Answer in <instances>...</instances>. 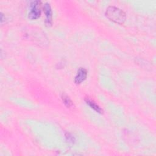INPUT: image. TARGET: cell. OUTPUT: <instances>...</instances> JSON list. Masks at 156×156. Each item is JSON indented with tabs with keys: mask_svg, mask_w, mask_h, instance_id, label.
Masks as SVG:
<instances>
[{
	"mask_svg": "<svg viewBox=\"0 0 156 156\" xmlns=\"http://www.w3.org/2000/svg\"><path fill=\"white\" fill-rule=\"evenodd\" d=\"M61 98H62V100L63 104L67 108H71L73 107V105H74L73 102L71 101V99H70V98L67 94H66L64 93H62Z\"/></svg>",
	"mask_w": 156,
	"mask_h": 156,
	"instance_id": "obj_6",
	"label": "cell"
},
{
	"mask_svg": "<svg viewBox=\"0 0 156 156\" xmlns=\"http://www.w3.org/2000/svg\"><path fill=\"white\" fill-rule=\"evenodd\" d=\"M85 101L86 104L90 107L93 110H94L95 112L99 113H102V108L92 99H91L89 98H85Z\"/></svg>",
	"mask_w": 156,
	"mask_h": 156,
	"instance_id": "obj_5",
	"label": "cell"
},
{
	"mask_svg": "<svg viewBox=\"0 0 156 156\" xmlns=\"http://www.w3.org/2000/svg\"><path fill=\"white\" fill-rule=\"evenodd\" d=\"M43 11L46 16V24L47 26H51L52 23V12L49 3L44 4L43 5Z\"/></svg>",
	"mask_w": 156,
	"mask_h": 156,
	"instance_id": "obj_3",
	"label": "cell"
},
{
	"mask_svg": "<svg viewBox=\"0 0 156 156\" xmlns=\"http://www.w3.org/2000/svg\"><path fill=\"white\" fill-rule=\"evenodd\" d=\"M65 137H66V140H67L69 143H73L75 141V138H74V137L71 134H70L69 133H65Z\"/></svg>",
	"mask_w": 156,
	"mask_h": 156,
	"instance_id": "obj_7",
	"label": "cell"
},
{
	"mask_svg": "<svg viewBox=\"0 0 156 156\" xmlns=\"http://www.w3.org/2000/svg\"><path fill=\"white\" fill-rule=\"evenodd\" d=\"M30 11L28 14V18L30 20L38 19L41 15V2L40 1H32L30 4Z\"/></svg>",
	"mask_w": 156,
	"mask_h": 156,
	"instance_id": "obj_2",
	"label": "cell"
},
{
	"mask_svg": "<svg viewBox=\"0 0 156 156\" xmlns=\"http://www.w3.org/2000/svg\"><path fill=\"white\" fill-rule=\"evenodd\" d=\"M87 71L84 68H79L77 70L76 76L74 78V82L76 84H80L87 78Z\"/></svg>",
	"mask_w": 156,
	"mask_h": 156,
	"instance_id": "obj_4",
	"label": "cell"
},
{
	"mask_svg": "<svg viewBox=\"0 0 156 156\" xmlns=\"http://www.w3.org/2000/svg\"><path fill=\"white\" fill-rule=\"evenodd\" d=\"M105 14L108 20L119 24H122L126 19V13L120 9L114 6H109L106 9Z\"/></svg>",
	"mask_w": 156,
	"mask_h": 156,
	"instance_id": "obj_1",
	"label": "cell"
}]
</instances>
